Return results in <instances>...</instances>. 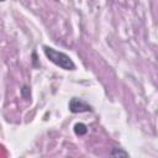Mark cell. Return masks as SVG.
<instances>
[{
	"mask_svg": "<svg viewBox=\"0 0 158 158\" xmlns=\"http://www.w3.org/2000/svg\"><path fill=\"white\" fill-rule=\"evenodd\" d=\"M73 130H74V133H75L77 136H84V135H86V132H88V127H86V125L83 123V122H77V123L74 125Z\"/></svg>",
	"mask_w": 158,
	"mask_h": 158,
	"instance_id": "cell-3",
	"label": "cell"
},
{
	"mask_svg": "<svg viewBox=\"0 0 158 158\" xmlns=\"http://www.w3.org/2000/svg\"><path fill=\"white\" fill-rule=\"evenodd\" d=\"M43 52H44L46 57L57 67H59L64 70H75V64L68 54H65L60 51H57L49 46H43Z\"/></svg>",
	"mask_w": 158,
	"mask_h": 158,
	"instance_id": "cell-1",
	"label": "cell"
},
{
	"mask_svg": "<svg viewBox=\"0 0 158 158\" xmlns=\"http://www.w3.org/2000/svg\"><path fill=\"white\" fill-rule=\"evenodd\" d=\"M21 95L23 99H30L31 98V91H30V88L27 85H23L22 89H21Z\"/></svg>",
	"mask_w": 158,
	"mask_h": 158,
	"instance_id": "cell-5",
	"label": "cell"
},
{
	"mask_svg": "<svg viewBox=\"0 0 158 158\" xmlns=\"http://www.w3.org/2000/svg\"><path fill=\"white\" fill-rule=\"evenodd\" d=\"M69 111L72 114H81V112H91L94 109L91 105H89L85 100L79 98H72L68 104Z\"/></svg>",
	"mask_w": 158,
	"mask_h": 158,
	"instance_id": "cell-2",
	"label": "cell"
},
{
	"mask_svg": "<svg viewBox=\"0 0 158 158\" xmlns=\"http://www.w3.org/2000/svg\"><path fill=\"white\" fill-rule=\"evenodd\" d=\"M110 154H111V156H114V157H128V156H130V154H128V152L123 151L122 148H116V147L111 149Z\"/></svg>",
	"mask_w": 158,
	"mask_h": 158,
	"instance_id": "cell-4",
	"label": "cell"
}]
</instances>
